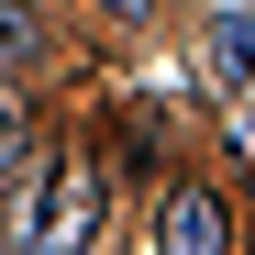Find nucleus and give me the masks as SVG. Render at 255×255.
<instances>
[{
	"mask_svg": "<svg viewBox=\"0 0 255 255\" xmlns=\"http://www.w3.org/2000/svg\"><path fill=\"white\" fill-rule=\"evenodd\" d=\"M211 67L255 89V11H222V22H211Z\"/></svg>",
	"mask_w": 255,
	"mask_h": 255,
	"instance_id": "obj_3",
	"label": "nucleus"
},
{
	"mask_svg": "<svg viewBox=\"0 0 255 255\" xmlns=\"http://www.w3.org/2000/svg\"><path fill=\"white\" fill-rule=\"evenodd\" d=\"M0 233H11V255H89V233H100V166L89 155H33L22 189L0 200Z\"/></svg>",
	"mask_w": 255,
	"mask_h": 255,
	"instance_id": "obj_1",
	"label": "nucleus"
},
{
	"mask_svg": "<svg viewBox=\"0 0 255 255\" xmlns=\"http://www.w3.org/2000/svg\"><path fill=\"white\" fill-rule=\"evenodd\" d=\"M33 33H45V22H33V0H0V67H22Z\"/></svg>",
	"mask_w": 255,
	"mask_h": 255,
	"instance_id": "obj_4",
	"label": "nucleus"
},
{
	"mask_svg": "<svg viewBox=\"0 0 255 255\" xmlns=\"http://www.w3.org/2000/svg\"><path fill=\"white\" fill-rule=\"evenodd\" d=\"M100 11H111V22H133V11H144V0H100Z\"/></svg>",
	"mask_w": 255,
	"mask_h": 255,
	"instance_id": "obj_6",
	"label": "nucleus"
},
{
	"mask_svg": "<svg viewBox=\"0 0 255 255\" xmlns=\"http://www.w3.org/2000/svg\"><path fill=\"white\" fill-rule=\"evenodd\" d=\"M22 155H33V111H22V100H0V166H22Z\"/></svg>",
	"mask_w": 255,
	"mask_h": 255,
	"instance_id": "obj_5",
	"label": "nucleus"
},
{
	"mask_svg": "<svg viewBox=\"0 0 255 255\" xmlns=\"http://www.w3.org/2000/svg\"><path fill=\"white\" fill-rule=\"evenodd\" d=\"M155 255H233V211H222V189H166Z\"/></svg>",
	"mask_w": 255,
	"mask_h": 255,
	"instance_id": "obj_2",
	"label": "nucleus"
}]
</instances>
